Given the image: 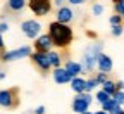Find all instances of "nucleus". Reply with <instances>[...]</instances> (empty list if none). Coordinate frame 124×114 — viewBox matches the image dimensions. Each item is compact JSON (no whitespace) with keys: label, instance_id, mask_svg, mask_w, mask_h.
Wrapping results in <instances>:
<instances>
[{"label":"nucleus","instance_id":"nucleus-1","mask_svg":"<svg viewBox=\"0 0 124 114\" xmlns=\"http://www.w3.org/2000/svg\"><path fill=\"white\" fill-rule=\"evenodd\" d=\"M48 35L52 38L54 48H59V50H66L69 48L74 42V31L69 24L59 23V21H52L48 23Z\"/></svg>","mask_w":124,"mask_h":114},{"label":"nucleus","instance_id":"nucleus-2","mask_svg":"<svg viewBox=\"0 0 124 114\" xmlns=\"http://www.w3.org/2000/svg\"><path fill=\"white\" fill-rule=\"evenodd\" d=\"M102 54V43H91L85 54H83V66H85V73H93V68H97V59Z\"/></svg>","mask_w":124,"mask_h":114},{"label":"nucleus","instance_id":"nucleus-3","mask_svg":"<svg viewBox=\"0 0 124 114\" xmlns=\"http://www.w3.org/2000/svg\"><path fill=\"white\" fill-rule=\"evenodd\" d=\"M93 102V95L88 93V92H83V93H76V97L71 102V109L72 112L76 114H85L90 111V105Z\"/></svg>","mask_w":124,"mask_h":114},{"label":"nucleus","instance_id":"nucleus-4","mask_svg":"<svg viewBox=\"0 0 124 114\" xmlns=\"http://www.w3.org/2000/svg\"><path fill=\"white\" fill-rule=\"evenodd\" d=\"M28 7L38 18H46L54 9V0H28Z\"/></svg>","mask_w":124,"mask_h":114},{"label":"nucleus","instance_id":"nucleus-5","mask_svg":"<svg viewBox=\"0 0 124 114\" xmlns=\"http://www.w3.org/2000/svg\"><path fill=\"white\" fill-rule=\"evenodd\" d=\"M33 54V47L29 45H23V47H17L14 50H7L2 54V62H14V61H21V59H26Z\"/></svg>","mask_w":124,"mask_h":114},{"label":"nucleus","instance_id":"nucleus-6","mask_svg":"<svg viewBox=\"0 0 124 114\" xmlns=\"http://www.w3.org/2000/svg\"><path fill=\"white\" fill-rule=\"evenodd\" d=\"M41 29H43V26L36 19H26V21L21 23V31L24 33V36L29 38V40H36L41 35Z\"/></svg>","mask_w":124,"mask_h":114},{"label":"nucleus","instance_id":"nucleus-7","mask_svg":"<svg viewBox=\"0 0 124 114\" xmlns=\"http://www.w3.org/2000/svg\"><path fill=\"white\" fill-rule=\"evenodd\" d=\"M29 59L33 61V64L41 71V73H48L52 69V64H50V59H48V52H38V50H33V54L29 55Z\"/></svg>","mask_w":124,"mask_h":114},{"label":"nucleus","instance_id":"nucleus-8","mask_svg":"<svg viewBox=\"0 0 124 114\" xmlns=\"http://www.w3.org/2000/svg\"><path fill=\"white\" fill-rule=\"evenodd\" d=\"M54 48V43H52V38L48 33H41L36 40H33V50H38V52H50Z\"/></svg>","mask_w":124,"mask_h":114},{"label":"nucleus","instance_id":"nucleus-9","mask_svg":"<svg viewBox=\"0 0 124 114\" xmlns=\"http://www.w3.org/2000/svg\"><path fill=\"white\" fill-rule=\"evenodd\" d=\"M97 69L98 71H102V73H112V69H114V61H112V57L108 55V54H105V52H102L100 55H98V59H97Z\"/></svg>","mask_w":124,"mask_h":114},{"label":"nucleus","instance_id":"nucleus-10","mask_svg":"<svg viewBox=\"0 0 124 114\" xmlns=\"http://www.w3.org/2000/svg\"><path fill=\"white\" fill-rule=\"evenodd\" d=\"M74 19V10L69 5H62L57 9L55 12V21L59 23H64V24H71V21Z\"/></svg>","mask_w":124,"mask_h":114},{"label":"nucleus","instance_id":"nucleus-11","mask_svg":"<svg viewBox=\"0 0 124 114\" xmlns=\"http://www.w3.org/2000/svg\"><path fill=\"white\" fill-rule=\"evenodd\" d=\"M52 79L55 81L57 85H67V83H71L72 76L66 71L64 66H62V68H55V69H52Z\"/></svg>","mask_w":124,"mask_h":114},{"label":"nucleus","instance_id":"nucleus-12","mask_svg":"<svg viewBox=\"0 0 124 114\" xmlns=\"http://www.w3.org/2000/svg\"><path fill=\"white\" fill-rule=\"evenodd\" d=\"M64 68L66 71L74 78V76H81L85 73V66H83V62L81 61H72V59H67L66 64H64Z\"/></svg>","mask_w":124,"mask_h":114},{"label":"nucleus","instance_id":"nucleus-13","mask_svg":"<svg viewBox=\"0 0 124 114\" xmlns=\"http://www.w3.org/2000/svg\"><path fill=\"white\" fill-rule=\"evenodd\" d=\"M14 105H16L14 90H0V107L12 109Z\"/></svg>","mask_w":124,"mask_h":114},{"label":"nucleus","instance_id":"nucleus-14","mask_svg":"<svg viewBox=\"0 0 124 114\" xmlns=\"http://www.w3.org/2000/svg\"><path fill=\"white\" fill-rule=\"evenodd\" d=\"M71 90L74 92V93H83V92H86V79L83 78V76H74L72 79H71Z\"/></svg>","mask_w":124,"mask_h":114},{"label":"nucleus","instance_id":"nucleus-15","mask_svg":"<svg viewBox=\"0 0 124 114\" xmlns=\"http://www.w3.org/2000/svg\"><path fill=\"white\" fill-rule=\"evenodd\" d=\"M102 109L105 111V112H108V114H121L124 109H122V105L121 104H117V100L116 99H108L105 104H102Z\"/></svg>","mask_w":124,"mask_h":114},{"label":"nucleus","instance_id":"nucleus-16","mask_svg":"<svg viewBox=\"0 0 124 114\" xmlns=\"http://www.w3.org/2000/svg\"><path fill=\"white\" fill-rule=\"evenodd\" d=\"M48 59H50V64H52V69H55V68H62V55H60V52H59V48L55 50V48H52V50L48 52Z\"/></svg>","mask_w":124,"mask_h":114},{"label":"nucleus","instance_id":"nucleus-17","mask_svg":"<svg viewBox=\"0 0 124 114\" xmlns=\"http://www.w3.org/2000/svg\"><path fill=\"white\" fill-rule=\"evenodd\" d=\"M7 7L14 12H19L24 7H28V0H7Z\"/></svg>","mask_w":124,"mask_h":114},{"label":"nucleus","instance_id":"nucleus-18","mask_svg":"<svg viewBox=\"0 0 124 114\" xmlns=\"http://www.w3.org/2000/svg\"><path fill=\"white\" fill-rule=\"evenodd\" d=\"M100 88H102V90H105V92H107L108 95H114V93L117 92V87H116V81H112L110 78H108V79L105 81V83H103V85H102Z\"/></svg>","mask_w":124,"mask_h":114},{"label":"nucleus","instance_id":"nucleus-19","mask_svg":"<svg viewBox=\"0 0 124 114\" xmlns=\"http://www.w3.org/2000/svg\"><path fill=\"white\" fill-rule=\"evenodd\" d=\"M108 99H112V95H108V93H107L105 90H102V88H100V90H97V93H95V100H97L100 105H102V104H105Z\"/></svg>","mask_w":124,"mask_h":114},{"label":"nucleus","instance_id":"nucleus-20","mask_svg":"<svg viewBox=\"0 0 124 114\" xmlns=\"http://www.w3.org/2000/svg\"><path fill=\"white\" fill-rule=\"evenodd\" d=\"M98 87H100V85H98V81L95 79V76H91V78L86 79V92H88V93H91L93 90H97Z\"/></svg>","mask_w":124,"mask_h":114},{"label":"nucleus","instance_id":"nucleus-21","mask_svg":"<svg viewBox=\"0 0 124 114\" xmlns=\"http://www.w3.org/2000/svg\"><path fill=\"white\" fill-rule=\"evenodd\" d=\"M108 23H110V26H119V24H124V19H122V16L114 12L110 18H108Z\"/></svg>","mask_w":124,"mask_h":114},{"label":"nucleus","instance_id":"nucleus-22","mask_svg":"<svg viewBox=\"0 0 124 114\" xmlns=\"http://www.w3.org/2000/svg\"><path fill=\"white\" fill-rule=\"evenodd\" d=\"M110 33H112V36H116V38L122 36V33H124V24H119V26H112Z\"/></svg>","mask_w":124,"mask_h":114},{"label":"nucleus","instance_id":"nucleus-23","mask_svg":"<svg viewBox=\"0 0 124 114\" xmlns=\"http://www.w3.org/2000/svg\"><path fill=\"white\" fill-rule=\"evenodd\" d=\"M95 79L98 81V85L102 87V85L105 83V81L108 79V74H107V73H102V71H97V74H95Z\"/></svg>","mask_w":124,"mask_h":114},{"label":"nucleus","instance_id":"nucleus-24","mask_svg":"<svg viewBox=\"0 0 124 114\" xmlns=\"http://www.w3.org/2000/svg\"><path fill=\"white\" fill-rule=\"evenodd\" d=\"M114 12L122 16V19H124V0H119L117 4H114Z\"/></svg>","mask_w":124,"mask_h":114},{"label":"nucleus","instance_id":"nucleus-25","mask_svg":"<svg viewBox=\"0 0 124 114\" xmlns=\"http://www.w3.org/2000/svg\"><path fill=\"white\" fill-rule=\"evenodd\" d=\"M103 10H105V7L102 4H93V7H91V14L93 16H102Z\"/></svg>","mask_w":124,"mask_h":114},{"label":"nucleus","instance_id":"nucleus-26","mask_svg":"<svg viewBox=\"0 0 124 114\" xmlns=\"http://www.w3.org/2000/svg\"><path fill=\"white\" fill-rule=\"evenodd\" d=\"M112 99H116V100H117V104L124 105V90H117V92L112 95Z\"/></svg>","mask_w":124,"mask_h":114},{"label":"nucleus","instance_id":"nucleus-27","mask_svg":"<svg viewBox=\"0 0 124 114\" xmlns=\"http://www.w3.org/2000/svg\"><path fill=\"white\" fill-rule=\"evenodd\" d=\"M9 29H10V26L7 23H0V33H2V35L5 33V31H9Z\"/></svg>","mask_w":124,"mask_h":114},{"label":"nucleus","instance_id":"nucleus-28","mask_svg":"<svg viewBox=\"0 0 124 114\" xmlns=\"http://www.w3.org/2000/svg\"><path fill=\"white\" fill-rule=\"evenodd\" d=\"M45 111H46V109H45V105H38V107L33 111V114H45Z\"/></svg>","mask_w":124,"mask_h":114},{"label":"nucleus","instance_id":"nucleus-29","mask_svg":"<svg viewBox=\"0 0 124 114\" xmlns=\"http://www.w3.org/2000/svg\"><path fill=\"white\" fill-rule=\"evenodd\" d=\"M67 2H69L71 5H81V4L88 2V0H67Z\"/></svg>","mask_w":124,"mask_h":114},{"label":"nucleus","instance_id":"nucleus-30","mask_svg":"<svg viewBox=\"0 0 124 114\" xmlns=\"http://www.w3.org/2000/svg\"><path fill=\"white\" fill-rule=\"evenodd\" d=\"M116 87H117V90H124V81L122 79H117L116 81Z\"/></svg>","mask_w":124,"mask_h":114},{"label":"nucleus","instance_id":"nucleus-31","mask_svg":"<svg viewBox=\"0 0 124 114\" xmlns=\"http://www.w3.org/2000/svg\"><path fill=\"white\" fill-rule=\"evenodd\" d=\"M5 47V42H4V36H2V33H0V50Z\"/></svg>","mask_w":124,"mask_h":114},{"label":"nucleus","instance_id":"nucleus-32","mask_svg":"<svg viewBox=\"0 0 124 114\" xmlns=\"http://www.w3.org/2000/svg\"><path fill=\"white\" fill-rule=\"evenodd\" d=\"M95 114H108V112H105L103 109H100V111H95Z\"/></svg>","mask_w":124,"mask_h":114},{"label":"nucleus","instance_id":"nucleus-33","mask_svg":"<svg viewBox=\"0 0 124 114\" xmlns=\"http://www.w3.org/2000/svg\"><path fill=\"white\" fill-rule=\"evenodd\" d=\"M5 78V73H0V79H4Z\"/></svg>","mask_w":124,"mask_h":114},{"label":"nucleus","instance_id":"nucleus-34","mask_svg":"<svg viewBox=\"0 0 124 114\" xmlns=\"http://www.w3.org/2000/svg\"><path fill=\"white\" fill-rule=\"evenodd\" d=\"M85 114H95V112H90V111H88V112H85Z\"/></svg>","mask_w":124,"mask_h":114},{"label":"nucleus","instance_id":"nucleus-35","mask_svg":"<svg viewBox=\"0 0 124 114\" xmlns=\"http://www.w3.org/2000/svg\"><path fill=\"white\" fill-rule=\"evenodd\" d=\"M121 114H124V111H122V112H121Z\"/></svg>","mask_w":124,"mask_h":114}]
</instances>
